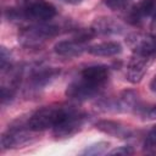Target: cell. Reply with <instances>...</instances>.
Instances as JSON below:
<instances>
[{
  "mask_svg": "<svg viewBox=\"0 0 156 156\" xmlns=\"http://www.w3.org/2000/svg\"><path fill=\"white\" fill-rule=\"evenodd\" d=\"M67 106H44L38 108L27 121V126L32 132H43L54 128L68 112Z\"/></svg>",
  "mask_w": 156,
  "mask_h": 156,
  "instance_id": "cell-1",
  "label": "cell"
},
{
  "mask_svg": "<svg viewBox=\"0 0 156 156\" xmlns=\"http://www.w3.org/2000/svg\"><path fill=\"white\" fill-rule=\"evenodd\" d=\"M58 32L60 28L55 24H49L45 22L37 23L23 28L18 34V41L26 48L37 49L43 46L49 39L56 37Z\"/></svg>",
  "mask_w": 156,
  "mask_h": 156,
  "instance_id": "cell-2",
  "label": "cell"
},
{
  "mask_svg": "<svg viewBox=\"0 0 156 156\" xmlns=\"http://www.w3.org/2000/svg\"><path fill=\"white\" fill-rule=\"evenodd\" d=\"M98 106L104 112H132L139 108V96L136 93L127 90L115 98L100 100Z\"/></svg>",
  "mask_w": 156,
  "mask_h": 156,
  "instance_id": "cell-3",
  "label": "cell"
},
{
  "mask_svg": "<svg viewBox=\"0 0 156 156\" xmlns=\"http://www.w3.org/2000/svg\"><path fill=\"white\" fill-rule=\"evenodd\" d=\"M85 116L73 107H69L66 116L52 128V135L56 139L69 138L76 134L84 124Z\"/></svg>",
  "mask_w": 156,
  "mask_h": 156,
  "instance_id": "cell-4",
  "label": "cell"
},
{
  "mask_svg": "<svg viewBox=\"0 0 156 156\" xmlns=\"http://www.w3.org/2000/svg\"><path fill=\"white\" fill-rule=\"evenodd\" d=\"M55 16H56V7L52 4L43 0L32 1L27 4L22 10H20V17L37 23L50 21Z\"/></svg>",
  "mask_w": 156,
  "mask_h": 156,
  "instance_id": "cell-5",
  "label": "cell"
},
{
  "mask_svg": "<svg viewBox=\"0 0 156 156\" xmlns=\"http://www.w3.org/2000/svg\"><path fill=\"white\" fill-rule=\"evenodd\" d=\"M155 56L146 54V52H140V51H134L128 65H127V71H126V78L129 83L132 84H138L141 82L144 78L149 66L151 65L152 60Z\"/></svg>",
  "mask_w": 156,
  "mask_h": 156,
  "instance_id": "cell-6",
  "label": "cell"
},
{
  "mask_svg": "<svg viewBox=\"0 0 156 156\" xmlns=\"http://www.w3.org/2000/svg\"><path fill=\"white\" fill-rule=\"evenodd\" d=\"M60 73L58 69L54 67H48V66H33L29 69L28 73V83H27V89L30 91H38L46 87L57 74Z\"/></svg>",
  "mask_w": 156,
  "mask_h": 156,
  "instance_id": "cell-7",
  "label": "cell"
},
{
  "mask_svg": "<svg viewBox=\"0 0 156 156\" xmlns=\"http://www.w3.org/2000/svg\"><path fill=\"white\" fill-rule=\"evenodd\" d=\"M29 132H32V130L29 129V127L27 124H26V127H23L22 124L9 127L7 130L4 132L1 135L2 149H5V150L17 149V147H22L23 145L28 144L30 141Z\"/></svg>",
  "mask_w": 156,
  "mask_h": 156,
  "instance_id": "cell-8",
  "label": "cell"
},
{
  "mask_svg": "<svg viewBox=\"0 0 156 156\" xmlns=\"http://www.w3.org/2000/svg\"><path fill=\"white\" fill-rule=\"evenodd\" d=\"M102 88L96 87L87 80H84L83 78L76 79L72 83H69L67 85L66 89V96L77 101H85L89 100L94 96H96Z\"/></svg>",
  "mask_w": 156,
  "mask_h": 156,
  "instance_id": "cell-9",
  "label": "cell"
},
{
  "mask_svg": "<svg viewBox=\"0 0 156 156\" xmlns=\"http://www.w3.org/2000/svg\"><path fill=\"white\" fill-rule=\"evenodd\" d=\"M94 126L99 132L106 135H110V136H115L119 139H128V138H132L133 135V129L118 121L100 119Z\"/></svg>",
  "mask_w": 156,
  "mask_h": 156,
  "instance_id": "cell-10",
  "label": "cell"
},
{
  "mask_svg": "<svg viewBox=\"0 0 156 156\" xmlns=\"http://www.w3.org/2000/svg\"><path fill=\"white\" fill-rule=\"evenodd\" d=\"M126 43L133 52L140 51L156 56V39L151 35H145L143 33H132L127 37Z\"/></svg>",
  "mask_w": 156,
  "mask_h": 156,
  "instance_id": "cell-11",
  "label": "cell"
},
{
  "mask_svg": "<svg viewBox=\"0 0 156 156\" xmlns=\"http://www.w3.org/2000/svg\"><path fill=\"white\" fill-rule=\"evenodd\" d=\"M155 7L156 0H141L136 5H132V7L127 11L126 18L130 24L138 26L144 21V18L149 17L151 13H154V11H156Z\"/></svg>",
  "mask_w": 156,
  "mask_h": 156,
  "instance_id": "cell-12",
  "label": "cell"
},
{
  "mask_svg": "<svg viewBox=\"0 0 156 156\" xmlns=\"http://www.w3.org/2000/svg\"><path fill=\"white\" fill-rule=\"evenodd\" d=\"M108 77L110 69L106 65H90L80 71V78L100 88H104Z\"/></svg>",
  "mask_w": 156,
  "mask_h": 156,
  "instance_id": "cell-13",
  "label": "cell"
},
{
  "mask_svg": "<svg viewBox=\"0 0 156 156\" xmlns=\"http://www.w3.org/2000/svg\"><path fill=\"white\" fill-rule=\"evenodd\" d=\"M88 46H85V43L72 38V39H66V40H60L54 45V51L56 55L61 57H77L83 54L84 50H87Z\"/></svg>",
  "mask_w": 156,
  "mask_h": 156,
  "instance_id": "cell-14",
  "label": "cell"
},
{
  "mask_svg": "<svg viewBox=\"0 0 156 156\" xmlns=\"http://www.w3.org/2000/svg\"><path fill=\"white\" fill-rule=\"evenodd\" d=\"M90 28L95 35H116L124 32V27L111 17L95 18Z\"/></svg>",
  "mask_w": 156,
  "mask_h": 156,
  "instance_id": "cell-15",
  "label": "cell"
},
{
  "mask_svg": "<svg viewBox=\"0 0 156 156\" xmlns=\"http://www.w3.org/2000/svg\"><path fill=\"white\" fill-rule=\"evenodd\" d=\"M122 45L119 41L116 40H108V41H102L98 44H93L88 46L87 51L93 55V56H99V57H112L117 56L122 52Z\"/></svg>",
  "mask_w": 156,
  "mask_h": 156,
  "instance_id": "cell-16",
  "label": "cell"
},
{
  "mask_svg": "<svg viewBox=\"0 0 156 156\" xmlns=\"http://www.w3.org/2000/svg\"><path fill=\"white\" fill-rule=\"evenodd\" d=\"M108 146H110V143H107V141H98V143L85 146V149L82 151V155H87V156L104 155V154H107Z\"/></svg>",
  "mask_w": 156,
  "mask_h": 156,
  "instance_id": "cell-17",
  "label": "cell"
},
{
  "mask_svg": "<svg viewBox=\"0 0 156 156\" xmlns=\"http://www.w3.org/2000/svg\"><path fill=\"white\" fill-rule=\"evenodd\" d=\"M105 5L116 12H127L132 7L130 0H104Z\"/></svg>",
  "mask_w": 156,
  "mask_h": 156,
  "instance_id": "cell-18",
  "label": "cell"
},
{
  "mask_svg": "<svg viewBox=\"0 0 156 156\" xmlns=\"http://www.w3.org/2000/svg\"><path fill=\"white\" fill-rule=\"evenodd\" d=\"M144 149L146 151H151L156 149V124L150 128L144 140Z\"/></svg>",
  "mask_w": 156,
  "mask_h": 156,
  "instance_id": "cell-19",
  "label": "cell"
},
{
  "mask_svg": "<svg viewBox=\"0 0 156 156\" xmlns=\"http://www.w3.org/2000/svg\"><path fill=\"white\" fill-rule=\"evenodd\" d=\"M11 67V55H10V51L5 48V46H1L0 49V68H1V72H6L9 68Z\"/></svg>",
  "mask_w": 156,
  "mask_h": 156,
  "instance_id": "cell-20",
  "label": "cell"
},
{
  "mask_svg": "<svg viewBox=\"0 0 156 156\" xmlns=\"http://www.w3.org/2000/svg\"><path fill=\"white\" fill-rule=\"evenodd\" d=\"M133 152H134V151H133L132 146H129V145H123V146H118V147H116V149L108 151L107 154H108V155H123V156H126V155H132Z\"/></svg>",
  "mask_w": 156,
  "mask_h": 156,
  "instance_id": "cell-21",
  "label": "cell"
},
{
  "mask_svg": "<svg viewBox=\"0 0 156 156\" xmlns=\"http://www.w3.org/2000/svg\"><path fill=\"white\" fill-rule=\"evenodd\" d=\"M150 35L156 39V11L152 15V20L150 22Z\"/></svg>",
  "mask_w": 156,
  "mask_h": 156,
  "instance_id": "cell-22",
  "label": "cell"
},
{
  "mask_svg": "<svg viewBox=\"0 0 156 156\" xmlns=\"http://www.w3.org/2000/svg\"><path fill=\"white\" fill-rule=\"evenodd\" d=\"M144 115L149 119H156V105L152 106V107H150V108H147Z\"/></svg>",
  "mask_w": 156,
  "mask_h": 156,
  "instance_id": "cell-23",
  "label": "cell"
},
{
  "mask_svg": "<svg viewBox=\"0 0 156 156\" xmlns=\"http://www.w3.org/2000/svg\"><path fill=\"white\" fill-rule=\"evenodd\" d=\"M150 90L154 93V94H156V74L154 76V78L151 79V82H150Z\"/></svg>",
  "mask_w": 156,
  "mask_h": 156,
  "instance_id": "cell-24",
  "label": "cell"
},
{
  "mask_svg": "<svg viewBox=\"0 0 156 156\" xmlns=\"http://www.w3.org/2000/svg\"><path fill=\"white\" fill-rule=\"evenodd\" d=\"M62 2H65V4H69V5H78V4H80L83 0H61Z\"/></svg>",
  "mask_w": 156,
  "mask_h": 156,
  "instance_id": "cell-25",
  "label": "cell"
}]
</instances>
